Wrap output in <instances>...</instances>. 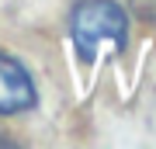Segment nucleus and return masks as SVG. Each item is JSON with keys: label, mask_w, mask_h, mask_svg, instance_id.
I'll list each match as a JSON object with an SVG mask.
<instances>
[{"label": "nucleus", "mask_w": 156, "mask_h": 149, "mask_svg": "<svg viewBox=\"0 0 156 149\" xmlns=\"http://www.w3.org/2000/svg\"><path fill=\"white\" fill-rule=\"evenodd\" d=\"M35 83L14 55L0 52V115H17L35 104Z\"/></svg>", "instance_id": "nucleus-2"}, {"label": "nucleus", "mask_w": 156, "mask_h": 149, "mask_svg": "<svg viewBox=\"0 0 156 149\" xmlns=\"http://www.w3.org/2000/svg\"><path fill=\"white\" fill-rule=\"evenodd\" d=\"M0 146H11V142H7V139H0Z\"/></svg>", "instance_id": "nucleus-4"}, {"label": "nucleus", "mask_w": 156, "mask_h": 149, "mask_svg": "<svg viewBox=\"0 0 156 149\" xmlns=\"http://www.w3.org/2000/svg\"><path fill=\"white\" fill-rule=\"evenodd\" d=\"M69 35L87 62L104 52H122L128 42V14L115 0H76L69 11Z\"/></svg>", "instance_id": "nucleus-1"}, {"label": "nucleus", "mask_w": 156, "mask_h": 149, "mask_svg": "<svg viewBox=\"0 0 156 149\" xmlns=\"http://www.w3.org/2000/svg\"><path fill=\"white\" fill-rule=\"evenodd\" d=\"M128 4H132V14L139 17V21L156 24V0H128Z\"/></svg>", "instance_id": "nucleus-3"}]
</instances>
